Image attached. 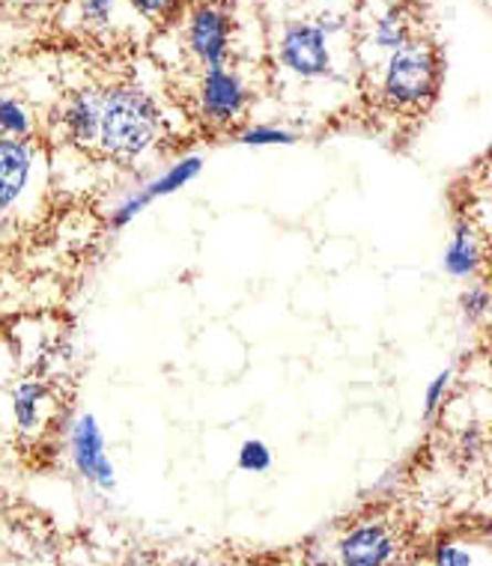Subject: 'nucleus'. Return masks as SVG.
I'll return each mask as SVG.
<instances>
[{"mask_svg":"<svg viewBox=\"0 0 492 566\" xmlns=\"http://www.w3.org/2000/svg\"><path fill=\"white\" fill-rule=\"evenodd\" d=\"M40 153L30 140L0 137V218L12 216L33 188Z\"/></svg>","mask_w":492,"mask_h":566,"instance_id":"9","label":"nucleus"},{"mask_svg":"<svg viewBox=\"0 0 492 566\" xmlns=\"http://www.w3.org/2000/svg\"><path fill=\"white\" fill-rule=\"evenodd\" d=\"M200 117L212 126H230L237 123L248 108V84L237 69H207L197 90Z\"/></svg>","mask_w":492,"mask_h":566,"instance_id":"8","label":"nucleus"},{"mask_svg":"<svg viewBox=\"0 0 492 566\" xmlns=\"http://www.w3.org/2000/svg\"><path fill=\"white\" fill-rule=\"evenodd\" d=\"M0 137L30 140L33 137V114L15 96H0Z\"/></svg>","mask_w":492,"mask_h":566,"instance_id":"15","label":"nucleus"},{"mask_svg":"<svg viewBox=\"0 0 492 566\" xmlns=\"http://www.w3.org/2000/svg\"><path fill=\"white\" fill-rule=\"evenodd\" d=\"M481 448H483V432L478 430V427H469V430L463 432V439H460V450L469 453V457H474V453H481Z\"/></svg>","mask_w":492,"mask_h":566,"instance_id":"23","label":"nucleus"},{"mask_svg":"<svg viewBox=\"0 0 492 566\" xmlns=\"http://www.w3.org/2000/svg\"><path fill=\"white\" fill-rule=\"evenodd\" d=\"M98 114H102V87H84L72 93L63 108V132L81 149H96Z\"/></svg>","mask_w":492,"mask_h":566,"instance_id":"10","label":"nucleus"},{"mask_svg":"<svg viewBox=\"0 0 492 566\" xmlns=\"http://www.w3.org/2000/svg\"><path fill=\"white\" fill-rule=\"evenodd\" d=\"M305 566H337L335 555H328L323 548H311L305 557Z\"/></svg>","mask_w":492,"mask_h":566,"instance_id":"24","label":"nucleus"},{"mask_svg":"<svg viewBox=\"0 0 492 566\" xmlns=\"http://www.w3.org/2000/svg\"><path fill=\"white\" fill-rule=\"evenodd\" d=\"M453 385V367H444L427 381V391H423V420H433L439 411H442L448 394H451Z\"/></svg>","mask_w":492,"mask_h":566,"instance_id":"17","label":"nucleus"},{"mask_svg":"<svg viewBox=\"0 0 492 566\" xmlns=\"http://www.w3.org/2000/svg\"><path fill=\"white\" fill-rule=\"evenodd\" d=\"M314 24L323 30L328 40H332V36H337V33H344L346 24H349V19H346V15H337V12H323V15H320Z\"/></svg>","mask_w":492,"mask_h":566,"instance_id":"22","label":"nucleus"},{"mask_svg":"<svg viewBox=\"0 0 492 566\" xmlns=\"http://www.w3.org/2000/svg\"><path fill=\"white\" fill-rule=\"evenodd\" d=\"M412 40V24H409V15H406L404 7H391L385 10L374 24V45L379 51H397L404 49L406 42Z\"/></svg>","mask_w":492,"mask_h":566,"instance_id":"14","label":"nucleus"},{"mask_svg":"<svg viewBox=\"0 0 492 566\" xmlns=\"http://www.w3.org/2000/svg\"><path fill=\"white\" fill-rule=\"evenodd\" d=\"M460 313L465 323H481L490 313V290L483 283H472L463 295H460Z\"/></svg>","mask_w":492,"mask_h":566,"instance_id":"19","label":"nucleus"},{"mask_svg":"<svg viewBox=\"0 0 492 566\" xmlns=\"http://www.w3.org/2000/svg\"><path fill=\"white\" fill-rule=\"evenodd\" d=\"M278 60L295 78L316 81L332 75V49L328 36L316 28L314 21H293L286 24L278 42Z\"/></svg>","mask_w":492,"mask_h":566,"instance_id":"5","label":"nucleus"},{"mask_svg":"<svg viewBox=\"0 0 492 566\" xmlns=\"http://www.w3.org/2000/svg\"><path fill=\"white\" fill-rule=\"evenodd\" d=\"M186 42L191 57L207 69L227 66L230 57V42H233V21L230 12L216 7V3H200L191 19H188Z\"/></svg>","mask_w":492,"mask_h":566,"instance_id":"7","label":"nucleus"},{"mask_svg":"<svg viewBox=\"0 0 492 566\" xmlns=\"http://www.w3.org/2000/svg\"><path fill=\"white\" fill-rule=\"evenodd\" d=\"M430 566H490L483 543H465V539H439L430 552Z\"/></svg>","mask_w":492,"mask_h":566,"instance_id":"13","label":"nucleus"},{"mask_svg":"<svg viewBox=\"0 0 492 566\" xmlns=\"http://www.w3.org/2000/svg\"><path fill=\"white\" fill-rule=\"evenodd\" d=\"M170 566H209V564H203V560H195V557H186V560H177V564H170Z\"/></svg>","mask_w":492,"mask_h":566,"instance_id":"25","label":"nucleus"},{"mask_svg":"<svg viewBox=\"0 0 492 566\" xmlns=\"http://www.w3.org/2000/svg\"><path fill=\"white\" fill-rule=\"evenodd\" d=\"M161 135V108L149 93L132 84L102 87L96 149L114 161H138Z\"/></svg>","mask_w":492,"mask_h":566,"instance_id":"1","label":"nucleus"},{"mask_svg":"<svg viewBox=\"0 0 492 566\" xmlns=\"http://www.w3.org/2000/svg\"><path fill=\"white\" fill-rule=\"evenodd\" d=\"M126 3L135 12H140L144 19H168L179 10L182 0H126Z\"/></svg>","mask_w":492,"mask_h":566,"instance_id":"21","label":"nucleus"},{"mask_svg":"<svg viewBox=\"0 0 492 566\" xmlns=\"http://www.w3.org/2000/svg\"><path fill=\"white\" fill-rule=\"evenodd\" d=\"M78 10L90 28H105L117 10V0H78Z\"/></svg>","mask_w":492,"mask_h":566,"instance_id":"20","label":"nucleus"},{"mask_svg":"<svg viewBox=\"0 0 492 566\" xmlns=\"http://www.w3.org/2000/svg\"><path fill=\"white\" fill-rule=\"evenodd\" d=\"M237 144H242V147H254V149L293 147V144H299V135L284 126H248L237 135Z\"/></svg>","mask_w":492,"mask_h":566,"instance_id":"16","label":"nucleus"},{"mask_svg":"<svg viewBox=\"0 0 492 566\" xmlns=\"http://www.w3.org/2000/svg\"><path fill=\"white\" fill-rule=\"evenodd\" d=\"M404 555V539L385 518H358L337 537V566H394Z\"/></svg>","mask_w":492,"mask_h":566,"instance_id":"4","label":"nucleus"},{"mask_svg":"<svg viewBox=\"0 0 492 566\" xmlns=\"http://www.w3.org/2000/svg\"><path fill=\"white\" fill-rule=\"evenodd\" d=\"M442 265L453 281H472V277H478L483 265V248L478 233H474L472 221H457L453 224V233L448 239V248H444Z\"/></svg>","mask_w":492,"mask_h":566,"instance_id":"12","label":"nucleus"},{"mask_svg":"<svg viewBox=\"0 0 492 566\" xmlns=\"http://www.w3.org/2000/svg\"><path fill=\"white\" fill-rule=\"evenodd\" d=\"M200 174H203V158L182 156L179 161H174L165 174L153 176L144 186L132 188V191L111 209V227H114V230H126L149 203H156L161 197L177 195V191H182L186 186H191Z\"/></svg>","mask_w":492,"mask_h":566,"instance_id":"6","label":"nucleus"},{"mask_svg":"<svg viewBox=\"0 0 492 566\" xmlns=\"http://www.w3.org/2000/svg\"><path fill=\"white\" fill-rule=\"evenodd\" d=\"M66 453H70L72 471L87 486L105 492V495L117 489V471H114V462L108 457L102 423L93 411H78L66 423Z\"/></svg>","mask_w":492,"mask_h":566,"instance_id":"3","label":"nucleus"},{"mask_svg":"<svg viewBox=\"0 0 492 566\" xmlns=\"http://www.w3.org/2000/svg\"><path fill=\"white\" fill-rule=\"evenodd\" d=\"M51 394L49 385L40 379L19 381L10 394V415L19 436H40L45 427V411H49Z\"/></svg>","mask_w":492,"mask_h":566,"instance_id":"11","label":"nucleus"},{"mask_svg":"<svg viewBox=\"0 0 492 566\" xmlns=\"http://www.w3.org/2000/svg\"><path fill=\"white\" fill-rule=\"evenodd\" d=\"M237 465L245 474H266L272 469V450H269L266 441L260 439L242 441V448L237 453Z\"/></svg>","mask_w":492,"mask_h":566,"instance_id":"18","label":"nucleus"},{"mask_svg":"<svg viewBox=\"0 0 492 566\" xmlns=\"http://www.w3.org/2000/svg\"><path fill=\"white\" fill-rule=\"evenodd\" d=\"M439 87V57L430 42L409 40L388 54L383 69V96L397 111H423Z\"/></svg>","mask_w":492,"mask_h":566,"instance_id":"2","label":"nucleus"}]
</instances>
